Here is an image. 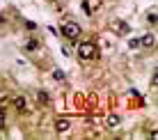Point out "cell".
<instances>
[{
    "label": "cell",
    "mask_w": 158,
    "mask_h": 140,
    "mask_svg": "<svg viewBox=\"0 0 158 140\" xmlns=\"http://www.w3.org/2000/svg\"><path fill=\"white\" fill-rule=\"evenodd\" d=\"M62 35L67 37V39L73 41V39H78V37H80V28L76 23H67V25H62Z\"/></svg>",
    "instance_id": "7a4b0ae2"
},
{
    "label": "cell",
    "mask_w": 158,
    "mask_h": 140,
    "mask_svg": "<svg viewBox=\"0 0 158 140\" xmlns=\"http://www.w3.org/2000/svg\"><path fill=\"white\" fill-rule=\"evenodd\" d=\"M14 106H16V110H21V112L28 108V104H25V99H23V96H16V99H14Z\"/></svg>",
    "instance_id": "277c9868"
},
{
    "label": "cell",
    "mask_w": 158,
    "mask_h": 140,
    "mask_svg": "<svg viewBox=\"0 0 158 140\" xmlns=\"http://www.w3.org/2000/svg\"><path fill=\"white\" fill-rule=\"evenodd\" d=\"M154 35H144L142 39H138V44H142V46H154Z\"/></svg>",
    "instance_id": "5b68a950"
},
{
    "label": "cell",
    "mask_w": 158,
    "mask_h": 140,
    "mask_svg": "<svg viewBox=\"0 0 158 140\" xmlns=\"http://www.w3.org/2000/svg\"><path fill=\"white\" fill-rule=\"evenodd\" d=\"M39 104H44V106L48 104V94L46 92H39Z\"/></svg>",
    "instance_id": "9c48e42d"
},
{
    "label": "cell",
    "mask_w": 158,
    "mask_h": 140,
    "mask_svg": "<svg viewBox=\"0 0 158 140\" xmlns=\"http://www.w3.org/2000/svg\"><path fill=\"white\" fill-rule=\"evenodd\" d=\"M37 46H39V44H37V41H28V44H25V48H28V51H35Z\"/></svg>",
    "instance_id": "8fae6325"
},
{
    "label": "cell",
    "mask_w": 158,
    "mask_h": 140,
    "mask_svg": "<svg viewBox=\"0 0 158 140\" xmlns=\"http://www.w3.org/2000/svg\"><path fill=\"white\" fill-rule=\"evenodd\" d=\"M53 78H55V80H60V83H62V80H64V74L60 71V69H55V71H53Z\"/></svg>",
    "instance_id": "ba28073f"
},
{
    "label": "cell",
    "mask_w": 158,
    "mask_h": 140,
    "mask_svg": "<svg viewBox=\"0 0 158 140\" xmlns=\"http://www.w3.org/2000/svg\"><path fill=\"white\" fill-rule=\"evenodd\" d=\"M108 124H110V126H117V124H119V117H117V115H110V117H108Z\"/></svg>",
    "instance_id": "52a82bcc"
},
{
    "label": "cell",
    "mask_w": 158,
    "mask_h": 140,
    "mask_svg": "<svg viewBox=\"0 0 158 140\" xmlns=\"http://www.w3.org/2000/svg\"><path fill=\"white\" fill-rule=\"evenodd\" d=\"M55 129H57L60 133L69 131V120H57V122H55Z\"/></svg>",
    "instance_id": "3957f363"
},
{
    "label": "cell",
    "mask_w": 158,
    "mask_h": 140,
    "mask_svg": "<svg viewBox=\"0 0 158 140\" xmlns=\"http://www.w3.org/2000/svg\"><path fill=\"white\" fill-rule=\"evenodd\" d=\"M78 55H80V60H96L99 57V48L92 41H83L78 46Z\"/></svg>",
    "instance_id": "6da1fadb"
},
{
    "label": "cell",
    "mask_w": 158,
    "mask_h": 140,
    "mask_svg": "<svg viewBox=\"0 0 158 140\" xmlns=\"http://www.w3.org/2000/svg\"><path fill=\"white\" fill-rule=\"evenodd\" d=\"M115 30L119 32V35H128V30H131V28H128L126 23H122V21H117V23H115Z\"/></svg>",
    "instance_id": "8992f818"
},
{
    "label": "cell",
    "mask_w": 158,
    "mask_h": 140,
    "mask_svg": "<svg viewBox=\"0 0 158 140\" xmlns=\"http://www.w3.org/2000/svg\"><path fill=\"white\" fill-rule=\"evenodd\" d=\"M2 126H5V108L0 106V129H2Z\"/></svg>",
    "instance_id": "30bf717a"
}]
</instances>
